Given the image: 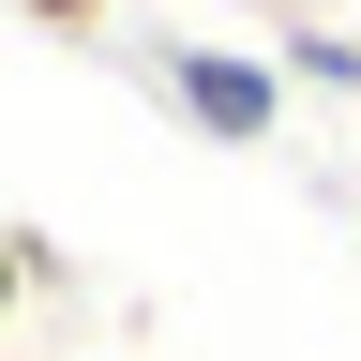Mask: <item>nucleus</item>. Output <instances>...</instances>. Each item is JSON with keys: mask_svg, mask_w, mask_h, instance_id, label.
Segmentation results:
<instances>
[{"mask_svg": "<svg viewBox=\"0 0 361 361\" xmlns=\"http://www.w3.org/2000/svg\"><path fill=\"white\" fill-rule=\"evenodd\" d=\"M121 75L151 90L180 135H211V151H271V135H286V90H301L271 45H211V30H135Z\"/></svg>", "mask_w": 361, "mask_h": 361, "instance_id": "obj_1", "label": "nucleus"}, {"mask_svg": "<svg viewBox=\"0 0 361 361\" xmlns=\"http://www.w3.org/2000/svg\"><path fill=\"white\" fill-rule=\"evenodd\" d=\"M271 61H286L301 90H346V106H361V30H331V16H271Z\"/></svg>", "mask_w": 361, "mask_h": 361, "instance_id": "obj_2", "label": "nucleus"}, {"mask_svg": "<svg viewBox=\"0 0 361 361\" xmlns=\"http://www.w3.org/2000/svg\"><path fill=\"white\" fill-rule=\"evenodd\" d=\"M30 16H45V30H90V16H106V0H30Z\"/></svg>", "mask_w": 361, "mask_h": 361, "instance_id": "obj_3", "label": "nucleus"}]
</instances>
